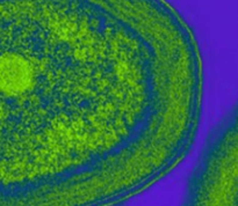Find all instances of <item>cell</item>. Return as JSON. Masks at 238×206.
<instances>
[{
	"label": "cell",
	"instance_id": "1",
	"mask_svg": "<svg viewBox=\"0 0 238 206\" xmlns=\"http://www.w3.org/2000/svg\"><path fill=\"white\" fill-rule=\"evenodd\" d=\"M93 0H0V206H112L166 175L201 69ZM167 42V41H166Z\"/></svg>",
	"mask_w": 238,
	"mask_h": 206
},
{
	"label": "cell",
	"instance_id": "2",
	"mask_svg": "<svg viewBox=\"0 0 238 206\" xmlns=\"http://www.w3.org/2000/svg\"><path fill=\"white\" fill-rule=\"evenodd\" d=\"M185 206H238V104L204 151Z\"/></svg>",
	"mask_w": 238,
	"mask_h": 206
}]
</instances>
